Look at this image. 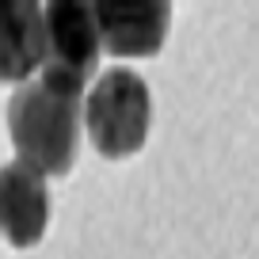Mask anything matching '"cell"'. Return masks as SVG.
Returning a JSON list of instances; mask_svg holds the SVG:
<instances>
[{"mask_svg": "<svg viewBox=\"0 0 259 259\" xmlns=\"http://www.w3.org/2000/svg\"><path fill=\"white\" fill-rule=\"evenodd\" d=\"M80 96L27 80L8 99V138L16 156L34 176H69L80 149Z\"/></svg>", "mask_w": 259, "mask_h": 259, "instance_id": "1", "label": "cell"}, {"mask_svg": "<svg viewBox=\"0 0 259 259\" xmlns=\"http://www.w3.org/2000/svg\"><path fill=\"white\" fill-rule=\"evenodd\" d=\"M84 126L92 145L107 160L134 156L153 126V96L134 69H107L84 99Z\"/></svg>", "mask_w": 259, "mask_h": 259, "instance_id": "2", "label": "cell"}, {"mask_svg": "<svg viewBox=\"0 0 259 259\" xmlns=\"http://www.w3.org/2000/svg\"><path fill=\"white\" fill-rule=\"evenodd\" d=\"M46 19V61H42V84L80 96L88 76L99 65V27L96 8L84 0H50L42 8Z\"/></svg>", "mask_w": 259, "mask_h": 259, "instance_id": "3", "label": "cell"}, {"mask_svg": "<svg viewBox=\"0 0 259 259\" xmlns=\"http://www.w3.org/2000/svg\"><path fill=\"white\" fill-rule=\"evenodd\" d=\"M96 27L99 42L114 57H153L160 54L171 27V4L164 0H141V4H118V0H99Z\"/></svg>", "mask_w": 259, "mask_h": 259, "instance_id": "4", "label": "cell"}, {"mask_svg": "<svg viewBox=\"0 0 259 259\" xmlns=\"http://www.w3.org/2000/svg\"><path fill=\"white\" fill-rule=\"evenodd\" d=\"M50 225L46 179L19 160L0 168V233L12 248H34Z\"/></svg>", "mask_w": 259, "mask_h": 259, "instance_id": "5", "label": "cell"}, {"mask_svg": "<svg viewBox=\"0 0 259 259\" xmlns=\"http://www.w3.org/2000/svg\"><path fill=\"white\" fill-rule=\"evenodd\" d=\"M46 61V19L34 0H0V80L27 84Z\"/></svg>", "mask_w": 259, "mask_h": 259, "instance_id": "6", "label": "cell"}]
</instances>
